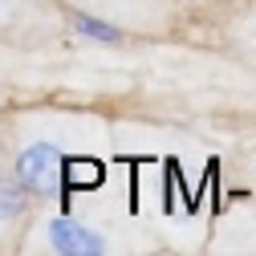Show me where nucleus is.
<instances>
[{
  "instance_id": "1",
  "label": "nucleus",
  "mask_w": 256,
  "mask_h": 256,
  "mask_svg": "<svg viewBox=\"0 0 256 256\" xmlns=\"http://www.w3.org/2000/svg\"><path fill=\"white\" fill-rule=\"evenodd\" d=\"M12 179L24 187L28 200H41L53 204L61 200L66 191V150L57 142H28L16 150V163H12Z\"/></svg>"
},
{
  "instance_id": "2",
  "label": "nucleus",
  "mask_w": 256,
  "mask_h": 256,
  "mask_svg": "<svg viewBox=\"0 0 256 256\" xmlns=\"http://www.w3.org/2000/svg\"><path fill=\"white\" fill-rule=\"evenodd\" d=\"M45 240L61 256H102V252H110V240L98 228L74 220V216H53L45 224Z\"/></svg>"
},
{
  "instance_id": "3",
  "label": "nucleus",
  "mask_w": 256,
  "mask_h": 256,
  "mask_svg": "<svg viewBox=\"0 0 256 256\" xmlns=\"http://www.w3.org/2000/svg\"><path fill=\"white\" fill-rule=\"evenodd\" d=\"M70 24H74V33L82 41H94V45H118L122 41V33L114 24H106L98 16H86V12H70Z\"/></svg>"
},
{
  "instance_id": "4",
  "label": "nucleus",
  "mask_w": 256,
  "mask_h": 256,
  "mask_svg": "<svg viewBox=\"0 0 256 256\" xmlns=\"http://www.w3.org/2000/svg\"><path fill=\"white\" fill-rule=\"evenodd\" d=\"M24 208H28V196H24V187L8 175H0V224H12L16 216H24Z\"/></svg>"
},
{
  "instance_id": "5",
  "label": "nucleus",
  "mask_w": 256,
  "mask_h": 256,
  "mask_svg": "<svg viewBox=\"0 0 256 256\" xmlns=\"http://www.w3.org/2000/svg\"><path fill=\"white\" fill-rule=\"evenodd\" d=\"M0 4H4V0H0Z\"/></svg>"
}]
</instances>
